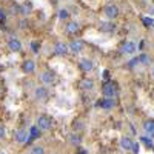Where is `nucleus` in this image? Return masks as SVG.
<instances>
[{"instance_id":"17","label":"nucleus","mask_w":154,"mask_h":154,"mask_svg":"<svg viewBox=\"0 0 154 154\" xmlns=\"http://www.w3.org/2000/svg\"><path fill=\"white\" fill-rule=\"evenodd\" d=\"M93 88H94V82L91 79H85L80 82V89H83V91H91Z\"/></svg>"},{"instance_id":"7","label":"nucleus","mask_w":154,"mask_h":154,"mask_svg":"<svg viewBox=\"0 0 154 154\" xmlns=\"http://www.w3.org/2000/svg\"><path fill=\"white\" fill-rule=\"evenodd\" d=\"M8 46H9V49L12 51V53H19V51L22 49V43H20L19 38H16V37L9 38V40H8Z\"/></svg>"},{"instance_id":"31","label":"nucleus","mask_w":154,"mask_h":154,"mask_svg":"<svg viewBox=\"0 0 154 154\" xmlns=\"http://www.w3.org/2000/svg\"><path fill=\"white\" fill-rule=\"evenodd\" d=\"M103 75H105L103 79H108V77H109V72H108V71H105V72H103Z\"/></svg>"},{"instance_id":"11","label":"nucleus","mask_w":154,"mask_h":154,"mask_svg":"<svg viewBox=\"0 0 154 154\" xmlns=\"http://www.w3.org/2000/svg\"><path fill=\"white\" fill-rule=\"evenodd\" d=\"M99 106H100V108H103V109H111V108L114 106V100H112V97H105V99H102V100L99 102Z\"/></svg>"},{"instance_id":"28","label":"nucleus","mask_w":154,"mask_h":154,"mask_svg":"<svg viewBox=\"0 0 154 154\" xmlns=\"http://www.w3.org/2000/svg\"><path fill=\"white\" fill-rule=\"evenodd\" d=\"M6 20V16H5V12L2 11V9H0V23H2L3 25V22Z\"/></svg>"},{"instance_id":"20","label":"nucleus","mask_w":154,"mask_h":154,"mask_svg":"<svg viewBox=\"0 0 154 154\" xmlns=\"http://www.w3.org/2000/svg\"><path fill=\"white\" fill-rule=\"evenodd\" d=\"M149 63H151V59L146 54H140L139 56V65H149Z\"/></svg>"},{"instance_id":"15","label":"nucleus","mask_w":154,"mask_h":154,"mask_svg":"<svg viewBox=\"0 0 154 154\" xmlns=\"http://www.w3.org/2000/svg\"><path fill=\"white\" fill-rule=\"evenodd\" d=\"M40 137V130H38V126H31V130H29V136H28V140L26 142H32L34 139H38Z\"/></svg>"},{"instance_id":"16","label":"nucleus","mask_w":154,"mask_h":154,"mask_svg":"<svg viewBox=\"0 0 154 154\" xmlns=\"http://www.w3.org/2000/svg\"><path fill=\"white\" fill-rule=\"evenodd\" d=\"M143 130L151 136V139L154 137V120H145L143 122Z\"/></svg>"},{"instance_id":"24","label":"nucleus","mask_w":154,"mask_h":154,"mask_svg":"<svg viewBox=\"0 0 154 154\" xmlns=\"http://www.w3.org/2000/svg\"><path fill=\"white\" fill-rule=\"evenodd\" d=\"M29 154H45V149H43L42 146H34V148L29 151Z\"/></svg>"},{"instance_id":"2","label":"nucleus","mask_w":154,"mask_h":154,"mask_svg":"<svg viewBox=\"0 0 154 154\" xmlns=\"http://www.w3.org/2000/svg\"><path fill=\"white\" fill-rule=\"evenodd\" d=\"M102 94H103L105 97H114V94H116V86H114V83H111V82L105 83L103 86H102Z\"/></svg>"},{"instance_id":"21","label":"nucleus","mask_w":154,"mask_h":154,"mask_svg":"<svg viewBox=\"0 0 154 154\" xmlns=\"http://www.w3.org/2000/svg\"><path fill=\"white\" fill-rule=\"evenodd\" d=\"M69 142L74 143V145H79L80 143V137L77 134H69Z\"/></svg>"},{"instance_id":"32","label":"nucleus","mask_w":154,"mask_h":154,"mask_svg":"<svg viewBox=\"0 0 154 154\" xmlns=\"http://www.w3.org/2000/svg\"><path fill=\"white\" fill-rule=\"evenodd\" d=\"M152 77H154V68H152Z\"/></svg>"},{"instance_id":"3","label":"nucleus","mask_w":154,"mask_h":154,"mask_svg":"<svg viewBox=\"0 0 154 154\" xmlns=\"http://www.w3.org/2000/svg\"><path fill=\"white\" fill-rule=\"evenodd\" d=\"M40 80H42V83H45V85H51V83H54L56 75H54L53 71H45V72L40 74Z\"/></svg>"},{"instance_id":"30","label":"nucleus","mask_w":154,"mask_h":154,"mask_svg":"<svg viewBox=\"0 0 154 154\" xmlns=\"http://www.w3.org/2000/svg\"><path fill=\"white\" fill-rule=\"evenodd\" d=\"M32 49H34V53H37V51H38V48H37L35 43H32Z\"/></svg>"},{"instance_id":"8","label":"nucleus","mask_w":154,"mask_h":154,"mask_svg":"<svg viewBox=\"0 0 154 154\" xmlns=\"http://www.w3.org/2000/svg\"><path fill=\"white\" fill-rule=\"evenodd\" d=\"M83 46H85V43L82 40H71V43L68 45L71 53H80V51L83 49Z\"/></svg>"},{"instance_id":"9","label":"nucleus","mask_w":154,"mask_h":154,"mask_svg":"<svg viewBox=\"0 0 154 154\" xmlns=\"http://www.w3.org/2000/svg\"><path fill=\"white\" fill-rule=\"evenodd\" d=\"M34 96L37 100H46L48 99V89L45 86H38V88H35Z\"/></svg>"},{"instance_id":"1","label":"nucleus","mask_w":154,"mask_h":154,"mask_svg":"<svg viewBox=\"0 0 154 154\" xmlns=\"http://www.w3.org/2000/svg\"><path fill=\"white\" fill-rule=\"evenodd\" d=\"M37 126L40 131H48L53 128V120H51L48 116H38L37 117Z\"/></svg>"},{"instance_id":"22","label":"nucleus","mask_w":154,"mask_h":154,"mask_svg":"<svg viewBox=\"0 0 154 154\" xmlns=\"http://www.w3.org/2000/svg\"><path fill=\"white\" fill-rule=\"evenodd\" d=\"M68 17H69V12H68V9H60V11H59V19L65 20V19H68Z\"/></svg>"},{"instance_id":"23","label":"nucleus","mask_w":154,"mask_h":154,"mask_svg":"<svg viewBox=\"0 0 154 154\" xmlns=\"http://www.w3.org/2000/svg\"><path fill=\"white\" fill-rule=\"evenodd\" d=\"M140 142H143L146 146H154V143H152V139H149V137H140Z\"/></svg>"},{"instance_id":"12","label":"nucleus","mask_w":154,"mask_h":154,"mask_svg":"<svg viewBox=\"0 0 154 154\" xmlns=\"http://www.w3.org/2000/svg\"><path fill=\"white\" fill-rule=\"evenodd\" d=\"M80 68L83 71L89 72V71L94 69V63H93V60H89V59H83V60H80Z\"/></svg>"},{"instance_id":"5","label":"nucleus","mask_w":154,"mask_h":154,"mask_svg":"<svg viewBox=\"0 0 154 154\" xmlns=\"http://www.w3.org/2000/svg\"><path fill=\"white\" fill-rule=\"evenodd\" d=\"M68 51H69L68 45L63 43V42H57L56 46H54V53H56L57 56H65V54H68Z\"/></svg>"},{"instance_id":"29","label":"nucleus","mask_w":154,"mask_h":154,"mask_svg":"<svg viewBox=\"0 0 154 154\" xmlns=\"http://www.w3.org/2000/svg\"><path fill=\"white\" fill-rule=\"evenodd\" d=\"M3 137H5V126L0 125V139H3Z\"/></svg>"},{"instance_id":"19","label":"nucleus","mask_w":154,"mask_h":154,"mask_svg":"<svg viewBox=\"0 0 154 154\" xmlns=\"http://www.w3.org/2000/svg\"><path fill=\"white\" fill-rule=\"evenodd\" d=\"M79 29H80V26L77 22H68V25H66V32L68 34H75Z\"/></svg>"},{"instance_id":"25","label":"nucleus","mask_w":154,"mask_h":154,"mask_svg":"<svg viewBox=\"0 0 154 154\" xmlns=\"http://www.w3.org/2000/svg\"><path fill=\"white\" fill-rule=\"evenodd\" d=\"M143 25H146V26H152L154 20L152 19H148V17H143Z\"/></svg>"},{"instance_id":"13","label":"nucleus","mask_w":154,"mask_h":154,"mask_svg":"<svg viewBox=\"0 0 154 154\" xmlns=\"http://www.w3.org/2000/svg\"><path fill=\"white\" fill-rule=\"evenodd\" d=\"M22 68H23V71L26 72V74H32L34 69H35V63H34L32 60H25Z\"/></svg>"},{"instance_id":"14","label":"nucleus","mask_w":154,"mask_h":154,"mask_svg":"<svg viewBox=\"0 0 154 154\" xmlns=\"http://www.w3.org/2000/svg\"><path fill=\"white\" fill-rule=\"evenodd\" d=\"M16 142H19V143H25L28 140V133L25 131V130H19L17 133H16Z\"/></svg>"},{"instance_id":"4","label":"nucleus","mask_w":154,"mask_h":154,"mask_svg":"<svg viewBox=\"0 0 154 154\" xmlns=\"http://www.w3.org/2000/svg\"><path fill=\"white\" fill-rule=\"evenodd\" d=\"M105 16H106L109 20L119 17V8L116 6V5H108V6L105 8Z\"/></svg>"},{"instance_id":"27","label":"nucleus","mask_w":154,"mask_h":154,"mask_svg":"<svg viewBox=\"0 0 154 154\" xmlns=\"http://www.w3.org/2000/svg\"><path fill=\"white\" fill-rule=\"evenodd\" d=\"M131 149H133V152H134V154H139V151H140L139 143H133V148H131Z\"/></svg>"},{"instance_id":"18","label":"nucleus","mask_w":154,"mask_h":154,"mask_svg":"<svg viewBox=\"0 0 154 154\" xmlns=\"http://www.w3.org/2000/svg\"><path fill=\"white\" fill-rule=\"evenodd\" d=\"M133 140L130 139V137H122L120 139V146L123 148V149H126V151H130L131 148H133Z\"/></svg>"},{"instance_id":"10","label":"nucleus","mask_w":154,"mask_h":154,"mask_svg":"<svg viewBox=\"0 0 154 154\" xmlns=\"http://www.w3.org/2000/svg\"><path fill=\"white\" fill-rule=\"evenodd\" d=\"M99 29H100L102 32H114V31H116V25H114L112 22H102Z\"/></svg>"},{"instance_id":"6","label":"nucleus","mask_w":154,"mask_h":154,"mask_svg":"<svg viewBox=\"0 0 154 154\" xmlns=\"http://www.w3.org/2000/svg\"><path fill=\"white\" fill-rule=\"evenodd\" d=\"M120 51H122L123 54H134L136 51H137V46H136L134 42H125Z\"/></svg>"},{"instance_id":"26","label":"nucleus","mask_w":154,"mask_h":154,"mask_svg":"<svg viewBox=\"0 0 154 154\" xmlns=\"http://www.w3.org/2000/svg\"><path fill=\"white\" fill-rule=\"evenodd\" d=\"M137 63H139V57H136V59H133L131 62H128V66H130V68H134V66L137 65Z\"/></svg>"}]
</instances>
